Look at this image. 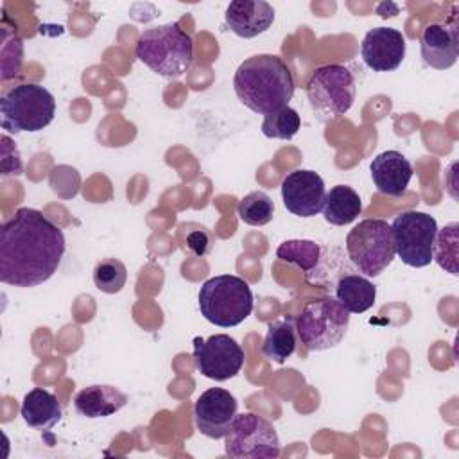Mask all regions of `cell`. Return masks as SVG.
Instances as JSON below:
<instances>
[{
    "instance_id": "cell-17",
    "label": "cell",
    "mask_w": 459,
    "mask_h": 459,
    "mask_svg": "<svg viewBox=\"0 0 459 459\" xmlns=\"http://www.w3.org/2000/svg\"><path fill=\"white\" fill-rule=\"evenodd\" d=\"M421 57L423 61L436 68L446 70L455 65L459 56L457 29L443 23H430L421 34Z\"/></svg>"
},
{
    "instance_id": "cell-11",
    "label": "cell",
    "mask_w": 459,
    "mask_h": 459,
    "mask_svg": "<svg viewBox=\"0 0 459 459\" xmlns=\"http://www.w3.org/2000/svg\"><path fill=\"white\" fill-rule=\"evenodd\" d=\"M194 362L203 377L224 382L240 373L244 350L233 337L215 333L204 341L194 339Z\"/></svg>"
},
{
    "instance_id": "cell-28",
    "label": "cell",
    "mask_w": 459,
    "mask_h": 459,
    "mask_svg": "<svg viewBox=\"0 0 459 459\" xmlns=\"http://www.w3.org/2000/svg\"><path fill=\"white\" fill-rule=\"evenodd\" d=\"M188 247L195 253V255H204L206 251H208V237H206V233L201 230V231H195V233H192L190 237H188Z\"/></svg>"
},
{
    "instance_id": "cell-7",
    "label": "cell",
    "mask_w": 459,
    "mask_h": 459,
    "mask_svg": "<svg viewBox=\"0 0 459 459\" xmlns=\"http://www.w3.org/2000/svg\"><path fill=\"white\" fill-rule=\"evenodd\" d=\"M348 325L350 312L335 298L310 301L296 317L298 337L310 351H323L339 344Z\"/></svg>"
},
{
    "instance_id": "cell-21",
    "label": "cell",
    "mask_w": 459,
    "mask_h": 459,
    "mask_svg": "<svg viewBox=\"0 0 459 459\" xmlns=\"http://www.w3.org/2000/svg\"><path fill=\"white\" fill-rule=\"evenodd\" d=\"M323 217L333 226H344L353 222L362 212V201L359 194L348 185H335L326 192L323 204Z\"/></svg>"
},
{
    "instance_id": "cell-8",
    "label": "cell",
    "mask_w": 459,
    "mask_h": 459,
    "mask_svg": "<svg viewBox=\"0 0 459 459\" xmlns=\"http://www.w3.org/2000/svg\"><path fill=\"white\" fill-rule=\"evenodd\" d=\"M351 264L366 276H378L394 258L391 224L384 219H364L346 235Z\"/></svg>"
},
{
    "instance_id": "cell-4",
    "label": "cell",
    "mask_w": 459,
    "mask_h": 459,
    "mask_svg": "<svg viewBox=\"0 0 459 459\" xmlns=\"http://www.w3.org/2000/svg\"><path fill=\"white\" fill-rule=\"evenodd\" d=\"M253 305L249 283L235 274L208 278L199 290L201 316L221 328L240 325L253 312Z\"/></svg>"
},
{
    "instance_id": "cell-25",
    "label": "cell",
    "mask_w": 459,
    "mask_h": 459,
    "mask_svg": "<svg viewBox=\"0 0 459 459\" xmlns=\"http://www.w3.org/2000/svg\"><path fill=\"white\" fill-rule=\"evenodd\" d=\"M299 127H301V118L298 111L290 106H285L274 113L265 115L262 122V133L267 138H276V140L294 138Z\"/></svg>"
},
{
    "instance_id": "cell-9",
    "label": "cell",
    "mask_w": 459,
    "mask_h": 459,
    "mask_svg": "<svg viewBox=\"0 0 459 459\" xmlns=\"http://www.w3.org/2000/svg\"><path fill=\"white\" fill-rule=\"evenodd\" d=\"M394 253L409 267H425L432 262L437 222L432 215L407 210L394 217L391 224Z\"/></svg>"
},
{
    "instance_id": "cell-12",
    "label": "cell",
    "mask_w": 459,
    "mask_h": 459,
    "mask_svg": "<svg viewBox=\"0 0 459 459\" xmlns=\"http://www.w3.org/2000/svg\"><path fill=\"white\" fill-rule=\"evenodd\" d=\"M326 197L323 178L307 169L289 172L281 181L283 206L298 217H314L323 210Z\"/></svg>"
},
{
    "instance_id": "cell-19",
    "label": "cell",
    "mask_w": 459,
    "mask_h": 459,
    "mask_svg": "<svg viewBox=\"0 0 459 459\" xmlns=\"http://www.w3.org/2000/svg\"><path fill=\"white\" fill-rule=\"evenodd\" d=\"M20 414L30 429L45 432L50 430L61 420L63 411L61 403L50 391L34 387L23 396Z\"/></svg>"
},
{
    "instance_id": "cell-13",
    "label": "cell",
    "mask_w": 459,
    "mask_h": 459,
    "mask_svg": "<svg viewBox=\"0 0 459 459\" xmlns=\"http://www.w3.org/2000/svg\"><path fill=\"white\" fill-rule=\"evenodd\" d=\"M237 407L238 403L230 391L221 387L204 391L194 405L197 430L206 437L222 439L237 416Z\"/></svg>"
},
{
    "instance_id": "cell-27",
    "label": "cell",
    "mask_w": 459,
    "mask_h": 459,
    "mask_svg": "<svg viewBox=\"0 0 459 459\" xmlns=\"http://www.w3.org/2000/svg\"><path fill=\"white\" fill-rule=\"evenodd\" d=\"M457 222H450L443 230H437L434 242L432 260H436L439 267L446 269L450 274H457Z\"/></svg>"
},
{
    "instance_id": "cell-20",
    "label": "cell",
    "mask_w": 459,
    "mask_h": 459,
    "mask_svg": "<svg viewBox=\"0 0 459 459\" xmlns=\"http://www.w3.org/2000/svg\"><path fill=\"white\" fill-rule=\"evenodd\" d=\"M335 299L350 314H362L373 307L377 299V287L364 276L344 274L335 283Z\"/></svg>"
},
{
    "instance_id": "cell-10",
    "label": "cell",
    "mask_w": 459,
    "mask_h": 459,
    "mask_svg": "<svg viewBox=\"0 0 459 459\" xmlns=\"http://www.w3.org/2000/svg\"><path fill=\"white\" fill-rule=\"evenodd\" d=\"M224 439V452L233 459H274L280 455L276 429L253 412L237 414Z\"/></svg>"
},
{
    "instance_id": "cell-26",
    "label": "cell",
    "mask_w": 459,
    "mask_h": 459,
    "mask_svg": "<svg viewBox=\"0 0 459 459\" xmlns=\"http://www.w3.org/2000/svg\"><path fill=\"white\" fill-rule=\"evenodd\" d=\"M127 280V269L118 258H104L93 269V283L100 292H120Z\"/></svg>"
},
{
    "instance_id": "cell-1",
    "label": "cell",
    "mask_w": 459,
    "mask_h": 459,
    "mask_svg": "<svg viewBox=\"0 0 459 459\" xmlns=\"http://www.w3.org/2000/svg\"><path fill=\"white\" fill-rule=\"evenodd\" d=\"M61 228L34 208H18L0 228V281L38 287L50 280L65 255Z\"/></svg>"
},
{
    "instance_id": "cell-15",
    "label": "cell",
    "mask_w": 459,
    "mask_h": 459,
    "mask_svg": "<svg viewBox=\"0 0 459 459\" xmlns=\"http://www.w3.org/2000/svg\"><path fill=\"white\" fill-rule=\"evenodd\" d=\"M224 22L233 34L251 39L273 25L274 9L264 0H235L228 5Z\"/></svg>"
},
{
    "instance_id": "cell-24",
    "label": "cell",
    "mask_w": 459,
    "mask_h": 459,
    "mask_svg": "<svg viewBox=\"0 0 459 459\" xmlns=\"http://www.w3.org/2000/svg\"><path fill=\"white\" fill-rule=\"evenodd\" d=\"M237 212L242 222L249 226H264L273 221L274 203L265 192L255 190L238 201Z\"/></svg>"
},
{
    "instance_id": "cell-3",
    "label": "cell",
    "mask_w": 459,
    "mask_h": 459,
    "mask_svg": "<svg viewBox=\"0 0 459 459\" xmlns=\"http://www.w3.org/2000/svg\"><path fill=\"white\" fill-rule=\"evenodd\" d=\"M134 54L158 75L178 79L192 65L194 41L178 23H163L140 34Z\"/></svg>"
},
{
    "instance_id": "cell-18",
    "label": "cell",
    "mask_w": 459,
    "mask_h": 459,
    "mask_svg": "<svg viewBox=\"0 0 459 459\" xmlns=\"http://www.w3.org/2000/svg\"><path fill=\"white\" fill-rule=\"evenodd\" d=\"M127 403V396L113 385H88L74 398V407L86 418H108Z\"/></svg>"
},
{
    "instance_id": "cell-5",
    "label": "cell",
    "mask_w": 459,
    "mask_h": 459,
    "mask_svg": "<svg viewBox=\"0 0 459 459\" xmlns=\"http://www.w3.org/2000/svg\"><path fill=\"white\" fill-rule=\"evenodd\" d=\"M0 113L5 131L13 134L38 133L54 120L56 99L45 86L18 84L2 97Z\"/></svg>"
},
{
    "instance_id": "cell-16",
    "label": "cell",
    "mask_w": 459,
    "mask_h": 459,
    "mask_svg": "<svg viewBox=\"0 0 459 459\" xmlns=\"http://www.w3.org/2000/svg\"><path fill=\"white\" fill-rule=\"evenodd\" d=\"M369 172L377 190L393 197L405 194L414 174L411 161L398 151H384L375 156Z\"/></svg>"
},
{
    "instance_id": "cell-2",
    "label": "cell",
    "mask_w": 459,
    "mask_h": 459,
    "mask_svg": "<svg viewBox=\"0 0 459 459\" xmlns=\"http://www.w3.org/2000/svg\"><path fill=\"white\" fill-rule=\"evenodd\" d=\"M294 77L287 63L274 54H258L242 61L233 77L238 100L255 113L269 115L294 95Z\"/></svg>"
},
{
    "instance_id": "cell-23",
    "label": "cell",
    "mask_w": 459,
    "mask_h": 459,
    "mask_svg": "<svg viewBox=\"0 0 459 459\" xmlns=\"http://www.w3.org/2000/svg\"><path fill=\"white\" fill-rule=\"evenodd\" d=\"M276 256L281 262L298 265L308 276L317 267V262L321 258V247L314 240L294 238V240L281 242L276 249Z\"/></svg>"
},
{
    "instance_id": "cell-6",
    "label": "cell",
    "mask_w": 459,
    "mask_h": 459,
    "mask_svg": "<svg viewBox=\"0 0 459 459\" xmlns=\"http://www.w3.org/2000/svg\"><path fill=\"white\" fill-rule=\"evenodd\" d=\"M355 77L342 65L317 66L307 82V99L321 120H332L350 111L355 100Z\"/></svg>"
},
{
    "instance_id": "cell-14",
    "label": "cell",
    "mask_w": 459,
    "mask_h": 459,
    "mask_svg": "<svg viewBox=\"0 0 459 459\" xmlns=\"http://www.w3.org/2000/svg\"><path fill=\"white\" fill-rule=\"evenodd\" d=\"M360 56L373 72H393L405 57V38L391 27L369 29L362 39Z\"/></svg>"
},
{
    "instance_id": "cell-22",
    "label": "cell",
    "mask_w": 459,
    "mask_h": 459,
    "mask_svg": "<svg viewBox=\"0 0 459 459\" xmlns=\"http://www.w3.org/2000/svg\"><path fill=\"white\" fill-rule=\"evenodd\" d=\"M298 344V332H296V319L292 316H285L269 323L262 351L264 355L276 362L283 364L296 350Z\"/></svg>"
}]
</instances>
